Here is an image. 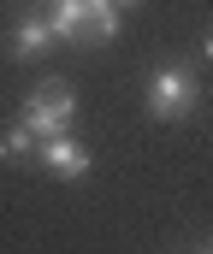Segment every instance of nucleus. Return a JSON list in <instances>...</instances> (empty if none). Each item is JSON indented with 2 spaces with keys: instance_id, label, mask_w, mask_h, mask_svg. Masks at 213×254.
I'll return each instance as SVG.
<instances>
[{
  "instance_id": "obj_1",
  "label": "nucleus",
  "mask_w": 213,
  "mask_h": 254,
  "mask_svg": "<svg viewBox=\"0 0 213 254\" xmlns=\"http://www.w3.org/2000/svg\"><path fill=\"white\" fill-rule=\"evenodd\" d=\"M71 113H77V95H71V83H60V77L36 83V95H24V125L36 130L42 142H48V136H66Z\"/></svg>"
},
{
  "instance_id": "obj_2",
  "label": "nucleus",
  "mask_w": 213,
  "mask_h": 254,
  "mask_svg": "<svg viewBox=\"0 0 213 254\" xmlns=\"http://www.w3.org/2000/svg\"><path fill=\"white\" fill-rule=\"evenodd\" d=\"M196 101H202V89H196L190 65H166L148 77V113L154 119H184V113H196Z\"/></svg>"
},
{
  "instance_id": "obj_3",
  "label": "nucleus",
  "mask_w": 213,
  "mask_h": 254,
  "mask_svg": "<svg viewBox=\"0 0 213 254\" xmlns=\"http://www.w3.org/2000/svg\"><path fill=\"white\" fill-rule=\"evenodd\" d=\"M36 160H42L54 178H83V172H89V148L71 142V130H66V136H48V142L36 148Z\"/></svg>"
},
{
  "instance_id": "obj_4",
  "label": "nucleus",
  "mask_w": 213,
  "mask_h": 254,
  "mask_svg": "<svg viewBox=\"0 0 213 254\" xmlns=\"http://www.w3.org/2000/svg\"><path fill=\"white\" fill-rule=\"evenodd\" d=\"M48 48H54L48 18H42V12H24V18H18V30H12V60H42Z\"/></svg>"
},
{
  "instance_id": "obj_5",
  "label": "nucleus",
  "mask_w": 213,
  "mask_h": 254,
  "mask_svg": "<svg viewBox=\"0 0 213 254\" xmlns=\"http://www.w3.org/2000/svg\"><path fill=\"white\" fill-rule=\"evenodd\" d=\"M119 36V6L113 0H83V42H113Z\"/></svg>"
},
{
  "instance_id": "obj_6",
  "label": "nucleus",
  "mask_w": 213,
  "mask_h": 254,
  "mask_svg": "<svg viewBox=\"0 0 213 254\" xmlns=\"http://www.w3.org/2000/svg\"><path fill=\"white\" fill-rule=\"evenodd\" d=\"M48 30H54V42H83V0H54Z\"/></svg>"
},
{
  "instance_id": "obj_7",
  "label": "nucleus",
  "mask_w": 213,
  "mask_h": 254,
  "mask_svg": "<svg viewBox=\"0 0 213 254\" xmlns=\"http://www.w3.org/2000/svg\"><path fill=\"white\" fill-rule=\"evenodd\" d=\"M36 148H42V136H36L30 125H12L6 136H0V160H24V154H36Z\"/></svg>"
},
{
  "instance_id": "obj_8",
  "label": "nucleus",
  "mask_w": 213,
  "mask_h": 254,
  "mask_svg": "<svg viewBox=\"0 0 213 254\" xmlns=\"http://www.w3.org/2000/svg\"><path fill=\"white\" fill-rule=\"evenodd\" d=\"M202 54H208V60H213V36H208V48H202Z\"/></svg>"
},
{
  "instance_id": "obj_9",
  "label": "nucleus",
  "mask_w": 213,
  "mask_h": 254,
  "mask_svg": "<svg viewBox=\"0 0 213 254\" xmlns=\"http://www.w3.org/2000/svg\"><path fill=\"white\" fill-rule=\"evenodd\" d=\"M113 6H137V0H113Z\"/></svg>"
},
{
  "instance_id": "obj_10",
  "label": "nucleus",
  "mask_w": 213,
  "mask_h": 254,
  "mask_svg": "<svg viewBox=\"0 0 213 254\" xmlns=\"http://www.w3.org/2000/svg\"><path fill=\"white\" fill-rule=\"evenodd\" d=\"M202 254H213V249H202Z\"/></svg>"
}]
</instances>
